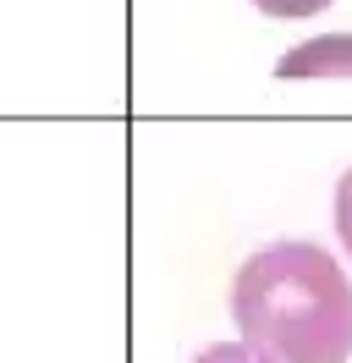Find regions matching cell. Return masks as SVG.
<instances>
[{
    "label": "cell",
    "instance_id": "277c9868",
    "mask_svg": "<svg viewBox=\"0 0 352 363\" xmlns=\"http://www.w3.org/2000/svg\"><path fill=\"white\" fill-rule=\"evenodd\" d=\"M336 237H341V248L352 253V165L341 171V182H336Z\"/></svg>",
    "mask_w": 352,
    "mask_h": 363
},
{
    "label": "cell",
    "instance_id": "6da1fadb",
    "mask_svg": "<svg viewBox=\"0 0 352 363\" xmlns=\"http://www.w3.org/2000/svg\"><path fill=\"white\" fill-rule=\"evenodd\" d=\"M231 319L275 363L352 358V281L319 242H270L231 275Z\"/></svg>",
    "mask_w": 352,
    "mask_h": 363
},
{
    "label": "cell",
    "instance_id": "7a4b0ae2",
    "mask_svg": "<svg viewBox=\"0 0 352 363\" xmlns=\"http://www.w3.org/2000/svg\"><path fill=\"white\" fill-rule=\"evenodd\" d=\"M275 77L281 83H297V77H352V33H325V39L292 45L275 61Z\"/></svg>",
    "mask_w": 352,
    "mask_h": 363
},
{
    "label": "cell",
    "instance_id": "3957f363",
    "mask_svg": "<svg viewBox=\"0 0 352 363\" xmlns=\"http://www.w3.org/2000/svg\"><path fill=\"white\" fill-rule=\"evenodd\" d=\"M193 363H275V358L259 352L253 341H215V347H204Z\"/></svg>",
    "mask_w": 352,
    "mask_h": 363
},
{
    "label": "cell",
    "instance_id": "5b68a950",
    "mask_svg": "<svg viewBox=\"0 0 352 363\" xmlns=\"http://www.w3.org/2000/svg\"><path fill=\"white\" fill-rule=\"evenodd\" d=\"M264 17H281V23H292V17H319L330 0H253Z\"/></svg>",
    "mask_w": 352,
    "mask_h": 363
}]
</instances>
